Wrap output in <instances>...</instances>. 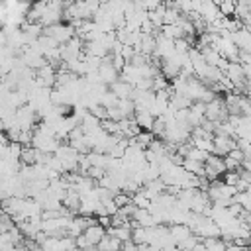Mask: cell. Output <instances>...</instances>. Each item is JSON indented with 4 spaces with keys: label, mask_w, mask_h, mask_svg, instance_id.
I'll return each instance as SVG.
<instances>
[{
    "label": "cell",
    "mask_w": 251,
    "mask_h": 251,
    "mask_svg": "<svg viewBox=\"0 0 251 251\" xmlns=\"http://www.w3.org/2000/svg\"><path fill=\"white\" fill-rule=\"evenodd\" d=\"M133 120L135 124L143 129V131H151L153 129V124H155V116L145 110V108H135V114H133Z\"/></svg>",
    "instance_id": "obj_2"
},
{
    "label": "cell",
    "mask_w": 251,
    "mask_h": 251,
    "mask_svg": "<svg viewBox=\"0 0 251 251\" xmlns=\"http://www.w3.org/2000/svg\"><path fill=\"white\" fill-rule=\"evenodd\" d=\"M98 76H100V80H102L104 84H114L116 80H120V71L114 67L110 55L102 59V63H100V67H98Z\"/></svg>",
    "instance_id": "obj_1"
},
{
    "label": "cell",
    "mask_w": 251,
    "mask_h": 251,
    "mask_svg": "<svg viewBox=\"0 0 251 251\" xmlns=\"http://www.w3.org/2000/svg\"><path fill=\"white\" fill-rule=\"evenodd\" d=\"M110 90L120 98V100H124V98H131L133 96V84H129V82H126L124 78L122 80H116L114 84H110Z\"/></svg>",
    "instance_id": "obj_3"
}]
</instances>
